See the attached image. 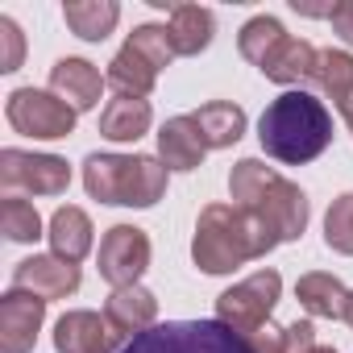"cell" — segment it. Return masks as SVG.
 Wrapping results in <instances>:
<instances>
[{
  "mask_svg": "<svg viewBox=\"0 0 353 353\" xmlns=\"http://www.w3.org/2000/svg\"><path fill=\"white\" fill-rule=\"evenodd\" d=\"M279 245V233L254 212L237 204H208L196 221L192 262L204 274H233L237 266L266 258Z\"/></svg>",
  "mask_w": 353,
  "mask_h": 353,
  "instance_id": "6da1fadb",
  "label": "cell"
},
{
  "mask_svg": "<svg viewBox=\"0 0 353 353\" xmlns=\"http://www.w3.org/2000/svg\"><path fill=\"white\" fill-rule=\"evenodd\" d=\"M258 141L270 158L287 166H303L332 145V112L324 108V100H316L303 88L283 92L279 100L266 104L258 121Z\"/></svg>",
  "mask_w": 353,
  "mask_h": 353,
  "instance_id": "7a4b0ae2",
  "label": "cell"
},
{
  "mask_svg": "<svg viewBox=\"0 0 353 353\" xmlns=\"http://www.w3.org/2000/svg\"><path fill=\"white\" fill-rule=\"evenodd\" d=\"M166 166L154 154H88L83 188L100 204L121 208H154L166 196Z\"/></svg>",
  "mask_w": 353,
  "mask_h": 353,
  "instance_id": "3957f363",
  "label": "cell"
},
{
  "mask_svg": "<svg viewBox=\"0 0 353 353\" xmlns=\"http://www.w3.org/2000/svg\"><path fill=\"white\" fill-rule=\"evenodd\" d=\"M117 353H258V345L221 320H166L125 341Z\"/></svg>",
  "mask_w": 353,
  "mask_h": 353,
  "instance_id": "277c9868",
  "label": "cell"
},
{
  "mask_svg": "<svg viewBox=\"0 0 353 353\" xmlns=\"http://www.w3.org/2000/svg\"><path fill=\"white\" fill-rule=\"evenodd\" d=\"M279 295H283V274L270 270V266H262L258 274H250L237 287H229V291L216 295V320L254 341L258 332L270 328V316L279 307Z\"/></svg>",
  "mask_w": 353,
  "mask_h": 353,
  "instance_id": "5b68a950",
  "label": "cell"
},
{
  "mask_svg": "<svg viewBox=\"0 0 353 353\" xmlns=\"http://www.w3.org/2000/svg\"><path fill=\"white\" fill-rule=\"evenodd\" d=\"M5 117L17 133L26 137H38V141H59V137H71L75 133V108L54 96V92H38V88H17L9 92L5 100Z\"/></svg>",
  "mask_w": 353,
  "mask_h": 353,
  "instance_id": "8992f818",
  "label": "cell"
},
{
  "mask_svg": "<svg viewBox=\"0 0 353 353\" xmlns=\"http://www.w3.org/2000/svg\"><path fill=\"white\" fill-rule=\"evenodd\" d=\"M0 183L9 192H30V196H63L71 188V166L59 154L0 150Z\"/></svg>",
  "mask_w": 353,
  "mask_h": 353,
  "instance_id": "52a82bcc",
  "label": "cell"
},
{
  "mask_svg": "<svg viewBox=\"0 0 353 353\" xmlns=\"http://www.w3.org/2000/svg\"><path fill=\"white\" fill-rule=\"evenodd\" d=\"M150 237L145 229L137 225H112L100 241V254H96V266H100V279L112 283V287H133L145 266H150Z\"/></svg>",
  "mask_w": 353,
  "mask_h": 353,
  "instance_id": "ba28073f",
  "label": "cell"
},
{
  "mask_svg": "<svg viewBox=\"0 0 353 353\" xmlns=\"http://www.w3.org/2000/svg\"><path fill=\"white\" fill-rule=\"evenodd\" d=\"M46 320V299L21 287L0 295V353H34Z\"/></svg>",
  "mask_w": 353,
  "mask_h": 353,
  "instance_id": "9c48e42d",
  "label": "cell"
},
{
  "mask_svg": "<svg viewBox=\"0 0 353 353\" xmlns=\"http://www.w3.org/2000/svg\"><path fill=\"white\" fill-rule=\"evenodd\" d=\"M250 208L279 233V241H295V237H303V229H307V196L299 192V183L283 179V174H274V183H270Z\"/></svg>",
  "mask_w": 353,
  "mask_h": 353,
  "instance_id": "30bf717a",
  "label": "cell"
},
{
  "mask_svg": "<svg viewBox=\"0 0 353 353\" xmlns=\"http://www.w3.org/2000/svg\"><path fill=\"white\" fill-rule=\"evenodd\" d=\"M13 287L34 291L46 303L50 299H67V295L79 291V266L67 262V258H59V254H34V258H26V262L13 266Z\"/></svg>",
  "mask_w": 353,
  "mask_h": 353,
  "instance_id": "8fae6325",
  "label": "cell"
},
{
  "mask_svg": "<svg viewBox=\"0 0 353 353\" xmlns=\"http://www.w3.org/2000/svg\"><path fill=\"white\" fill-rule=\"evenodd\" d=\"M104 320L117 332V341L125 345V341H133V336H141V332H150L158 324V299L141 283L112 287V295L104 299Z\"/></svg>",
  "mask_w": 353,
  "mask_h": 353,
  "instance_id": "7c38bea8",
  "label": "cell"
},
{
  "mask_svg": "<svg viewBox=\"0 0 353 353\" xmlns=\"http://www.w3.org/2000/svg\"><path fill=\"white\" fill-rule=\"evenodd\" d=\"M104 83L108 75H100V67L88 59H59L50 67V92L63 96L75 112H92L104 96Z\"/></svg>",
  "mask_w": 353,
  "mask_h": 353,
  "instance_id": "4fadbf2b",
  "label": "cell"
},
{
  "mask_svg": "<svg viewBox=\"0 0 353 353\" xmlns=\"http://www.w3.org/2000/svg\"><path fill=\"white\" fill-rule=\"evenodd\" d=\"M117 332L108 328V320L100 312H63L54 324V349L59 353H112Z\"/></svg>",
  "mask_w": 353,
  "mask_h": 353,
  "instance_id": "5bb4252c",
  "label": "cell"
},
{
  "mask_svg": "<svg viewBox=\"0 0 353 353\" xmlns=\"http://www.w3.org/2000/svg\"><path fill=\"white\" fill-rule=\"evenodd\" d=\"M204 154H208V145H204L192 112L188 117H170L158 129V158H162L166 170H196L204 162Z\"/></svg>",
  "mask_w": 353,
  "mask_h": 353,
  "instance_id": "9a60e30c",
  "label": "cell"
},
{
  "mask_svg": "<svg viewBox=\"0 0 353 353\" xmlns=\"http://www.w3.org/2000/svg\"><path fill=\"white\" fill-rule=\"evenodd\" d=\"M92 216L83 212V208H75V204H63L54 216H50V225H46V237H50V250L59 254V258H67V262H83L88 254H92Z\"/></svg>",
  "mask_w": 353,
  "mask_h": 353,
  "instance_id": "2e32d148",
  "label": "cell"
},
{
  "mask_svg": "<svg viewBox=\"0 0 353 353\" xmlns=\"http://www.w3.org/2000/svg\"><path fill=\"white\" fill-rule=\"evenodd\" d=\"M166 30H170V46H174V54H188V59H192V54H200V50L212 46L216 13L204 9V5H174Z\"/></svg>",
  "mask_w": 353,
  "mask_h": 353,
  "instance_id": "e0dca14e",
  "label": "cell"
},
{
  "mask_svg": "<svg viewBox=\"0 0 353 353\" xmlns=\"http://www.w3.org/2000/svg\"><path fill=\"white\" fill-rule=\"evenodd\" d=\"M316 59H320V50H316L312 42H303V38H287V42L262 63V75H266L270 83H283V88L295 92V83L316 79Z\"/></svg>",
  "mask_w": 353,
  "mask_h": 353,
  "instance_id": "ac0fdd59",
  "label": "cell"
},
{
  "mask_svg": "<svg viewBox=\"0 0 353 353\" xmlns=\"http://www.w3.org/2000/svg\"><path fill=\"white\" fill-rule=\"evenodd\" d=\"M192 121H196L208 150H229V145H237L245 137V108L229 104V100H212V104L196 108Z\"/></svg>",
  "mask_w": 353,
  "mask_h": 353,
  "instance_id": "d6986e66",
  "label": "cell"
},
{
  "mask_svg": "<svg viewBox=\"0 0 353 353\" xmlns=\"http://www.w3.org/2000/svg\"><path fill=\"white\" fill-rule=\"evenodd\" d=\"M63 21L75 38L83 42H104L117 21H121V5L117 0H67L63 5Z\"/></svg>",
  "mask_w": 353,
  "mask_h": 353,
  "instance_id": "ffe728a7",
  "label": "cell"
},
{
  "mask_svg": "<svg viewBox=\"0 0 353 353\" xmlns=\"http://www.w3.org/2000/svg\"><path fill=\"white\" fill-rule=\"evenodd\" d=\"M295 295H299V303H303L307 316H320V320H345V299H349V291H345V283H341L336 274H328V270H312V274H303V279L295 283Z\"/></svg>",
  "mask_w": 353,
  "mask_h": 353,
  "instance_id": "44dd1931",
  "label": "cell"
},
{
  "mask_svg": "<svg viewBox=\"0 0 353 353\" xmlns=\"http://www.w3.org/2000/svg\"><path fill=\"white\" fill-rule=\"evenodd\" d=\"M150 121H154L150 100L117 96V100H108V108L100 112V133H104L108 141H137V137L150 133Z\"/></svg>",
  "mask_w": 353,
  "mask_h": 353,
  "instance_id": "7402d4cb",
  "label": "cell"
},
{
  "mask_svg": "<svg viewBox=\"0 0 353 353\" xmlns=\"http://www.w3.org/2000/svg\"><path fill=\"white\" fill-rule=\"evenodd\" d=\"M108 83L117 88V96H133V100H145L158 83V71L133 50V46H121L117 59L108 63Z\"/></svg>",
  "mask_w": 353,
  "mask_h": 353,
  "instance_id": "603a6c76",
  "label": "cell"
},
{
  "mask_svg": "<svg viewBox=\"0 0 353 353\" xmlns=\"http://www.w3.org/2000/svg\"><path fill=\"white\" fill-rule=\"evenodd\" d=\"M332 104L336 112L345 104H353V54L349 50H320L316 59V79H312Z\"/></svg>",
  "mask_w": 353,
  "mask_h": 353,
  "instance_id": "cb8c5ba5",
  "label": "cell"
},
{
  "mask_svg": "<svg viewBox=\"0 0 353 353\" xmlns=\"http://www.w3.org/2000/svg\"><path fill=\"white\" fill-rule=\"evenodd\" d=\"M283 42H287L283 21H279V17H266V13L250 17V21L241 26V34H237V46H241V54H245L254 67H262V63H266Z\"/></svg>",
  "mask_w": 353,
  "mask_h": 353,
  "instance_id": "d4e9b609",
  "label": "cell"
},
{
  "mask_svg": "<svg viewBox=\"0 0 353 353\" xmlns=\"http://www.w3.org/2000/svg\"><path fill=\"white\" fill-rule=\"evenodd\" d=\"M274 166H266L262 158H241L233 170H229V196H233V204L237 208H250L270 183H274Z\"/></svg>",
  "mask_w": 353,
  "mask_h": 353,
  "instance_id": "484cf974",
  "label": "cell"
},
{
  "mask_svg": "<svg viewBox=\"0 0 353 353\" xmlns=\"http://www.w3.org/2000/svg\"><path fill=\"white\" fill-rule=\"evenodd\" d=\"M0 229H5L9 241L30 245V241L42 237V216H38V208H34L30 200H21V196H5V204H0Z\"/></svg>",
  "mask_w": 353,
  "mask_h": 353,
  "instance_id": "4316f807",
  "label": "cell"
},
{
  "mask_svg": "<svg viewBox=\"0 0 353 353\" xmlns=\"http://www.w3.org/2000/svg\"><path fill=\"white\" fill-rule=\"evenodd\" d=\"M258 353H312L316 349V328L312 320H295L287 328H266L254 336Z\"/></svg>",
  "mask_w": 353,
  "mask_h": 353,
  "instance_id": "83f0119b",
  "label": "cell"
},
{
  "mask_svg": "<svg viewBox=\"0 0 353 353\" xmlns=\"http://www.w3.org/2000/svg\"><path fill=\"white\" fill-rule=\"evenodd\" d=\"M324 245L353 258V192L336 196L324 212Z\"/></svg>",
  "mask_w": 353,
  "mask_h": 353,
  "instance_id": "f1b7e54d",
  "label": "cell"
},
{
  "mask_svg": "<svg viewBox=\"0 0 353 353\" xmlns=\"http://www.w3.org/2000/svg\"><path fill=\"white\" fill-rule=\"evenodd\" d=\"M125 46H133L154 71H162V67H170V59H174V46H170V30L166 26H154V21H145V26H137L129 38H125Z\"/></svg>",
  "mask_w": 353,
  "mask_h": 353,
  "instance_id": "f546056e",
  "label": "cell"
},
{
  "mask_svg": "<svg viewBox=\"0 0 353 353\" xmlns=\"http://www.w3.org/2000/svg\"><path fill=\"white\" fill-rule=\"evenodd\" d=\"M26 59V34L13 17H0V71L13 75Z\"/></svg>",
  "mask_w": 353,
  "mask_h": 353,
  "instance_id": "4dcf8cb0",
  "label": "cell"
},
{
  "mask_svg": "<svg viewBox=\"0 0 353 353\" xmlns=\"http://www.w3.org/2000/svg\"><path fill=\"white\" fill-rule=\"evenodd\" d=\"M328 21H332V34L353 46V0H336V5L328 9Z\"/></svg>",
  "mask_w": 353,
  "mask_h": 353,
  "instance_id": "1f68e13d",
  "label": "cell"
},
{
  "mask_svg": "<svg viewBox=\"0 0 353 353\" xmlns=\"http://www.w3.org/2000/svg\"><path fill=\"white\" fill-rule=\"evenodd\" d=\"M345 324L353 328V291H349V299H345Z\"/></svg>",
  "mask_w": 353,
  "mask_h": 353,
  "instance_id": "d6a6232c",
  "label": "cell"
},
{
  "mask_svg": "<svg viewBox=\"0 0 353 353\" xmlns=\"http://www.w3.org/2000/svg\"><path fill=\"white\" fill-rule=\"evenodd\" d=\"M341 117H345V125H349V133H353V104H345V108H341Z\"/></svg>",
  "mask_w": 353,
  "mask_h": 353,
  "instance_id": "836d02e7",
  "label": "cell"
},
{
  "mask_svg": "<svg viewBox=\"0 0 353 353\" xmlns=\"http://www.w3.org/2000/svg\"><path fill=\"white\" fill-rule=\"evenodd\" d=\"M312 353H336V349H324V345H316V349H312Z\"/></svg>",
  "mask_w": 353,
  "mask_h": 353,
  "instance_id": "e575fe53",
  "label": "cell"
}]
</instances>
